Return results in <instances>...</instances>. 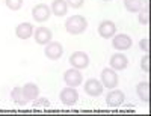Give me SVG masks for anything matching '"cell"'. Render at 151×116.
Wrapping results in <instances>:
<instances>
[{"instance_id":"obj_1","label":"cell","mask_w":151,"mask_h":116,"mask_svg":"<svg viewBox=\"0 0 151 116\" xmlns=\"http://www.w3.org/2000/svg\"><path fill=\"white\" fill-rule=\"evenodd\" d=\"M65 29L70 35H80L88 29V21L83 15H73L65 21Z\"/></svg>"},{"instance_id":"obj_2","label":"cell","mask_w":151,"mask_h":116,"mask_svg":"<svg viewBox=\"0 0 151 116\" xmlns=\"http://www.w3.org/2000/svg\"><path fill=\"white\" fill-rule=\"evenodd\" d=\"M70 65L76 69H85L89 67V56L85 51H74L68 59Z\"/></svg>"},{"instance_id":"obj_3","label":"cell","mask_w":151,"mask_h":116,"mask_svg":"<svg viewBox=\"0 0 151 116\" xmlns=\"http://www.w3.org/2000/svg\"><path fill=\"white\" fill-rule=\"evenodd\" d=\"M44 54L47 59L50 60H58L62 57V54H64V47H62L60 42H56V41H50L45 48H44Z\"/></svg>"},{"instance_id":"obj_4","label":"cell","mask_w":151,"mask_h":116,"mask_svg":"<svg viewBox=\"0 0 151 116\" xmlns=\"http://www.w3.org/2000/svg\"><path fill=\"white\" fill-rule=\"evenodd\" d=\"M101 84L103 87H107V89H115L118 86V74L115 72V69L112 68H104L101 71Z\"/></svg>"},{"instance_id":"obj_5","label":"cell","mask_w":151,"mask_h":116,"mask_svg":"<svg viewBox=\"0 0 151 116\" xmlns=\"http://www.w3.org/2000/svg\"><path fill=\"white\" fill-rule=\"evenodd\" d=\"M59 98L62 101V104H65V106H74L76 102L79 101V92L76 91V87L67 86V87H64L60 91Z\"/></svg>"},{"instance_id":"obj_6","label":"cell","mask_w":151,"mask_h":116,"mask_svg":"<svg viewBox=\"0 0 151 116\" xmlns=\"http://www.w3.org/2000/svg\"><path fill=\"white\" fill-rule=\"evenodd\" d=\"M64 82L67 86H71V87H77L83 83V75L80 72V69H76V68H71V69H67L65 74H64Z\"/></svg>"},{"instance_id":"obj_7","label":"cell","mask_w":151,"mask_h":116,"mask_svg":"<svg viewBox=\"0 0 151 116\" xmlns=\"http://www.w3.org/2000/svg\"><path fill=\"white\" fill-rule=\"evenodd\" d=\"M50 15H52V9L45 3H40V5L33 6L32 9V17L36 23H45L50 18Z\"/></svg>"},{"instance_id":"obj_8","label":"cell","mask_w":151,"mask_h":116,"mask_svg":"<svg viewBox=\"0 0 151 116\" xmlns=\"http://www.w3.org/2000/svg\"><path fill=\"white\" fill-rule=\"evenodd\" d=\"M52 38H53L52 30L44 27V26H40V27H36L33 30V39H35L36 44H40V45H47L50 41H52Z\"/></svg>"},{"instance_id":"obj_9","label":"cell","mask_w":151,"mask_h":116,"mask_svg":"<svg viewBox=\"0 0 151 116\" xmlns=\"http://www.w3.org/2000/svg\"><path fill=\"white\" fill-rule=\"evenodd\" d=\"M112 45L118 51H124V50H129L133 45V41H132V38L129 35L119 33L116 36H112Z\"/></svg>"},{"instance_id":"obj_10","label":"cell","mask_w":151,"mask_h":116,"mask_svg":"<svg viewBox=\"0 0 151 116\" xmlns=\"http://www.w3.org/2000/svg\"><path fill=\"white\" fill-rule=\"evenodd\" d=\"M83 89H85V92L89 97H98V95L103 94V84H101V82L97 80V79L86 80L85 84H83Z\"/></svg>"},{"instance_id":"obj_11","label":"cell","mask_w":151,"mask_h":116,"mask_svg":"<svg viewBox=\"0 0 151 116\" xmlns=\"http://www.w3.org/2000/svg\"><path fill=\"white\" fill-rule=\"evenodd\" d=\"M115 33H116V26H115V23H113V21L104 20V21L100 23V26H98V35L101 36V38L109 39V38L115 36Z\"/></svg>"},{"instance_id":"obj_12","label":"cell","mask_w":151,"mask_h":116,"mask_svg":"<svg viewBox=\"0 0 151 116\" xmlns=\"http://www.w3.org/2000/svg\"><path fill=\"white\" fill-rule=\"evenodd\" d=\"M124 97L125 95L122 91H119V89H112L106 97V102L109 107H119L124 102Z\"/></svg>"},{"instance_id":"obj_13","label":"cell","mask_w":151,"mask_h":116,"mask_svg":"<svg viewBox=\"0 0 151 116\" xmlns=\"http://www.w3.org/2000/svg\"><path fill=\"white\" fill-rule=\"evenodd\" d=\"M129 65V59L125 54L122 53H115L112 57H110V68L115 69V71H122L125 69Z\"/></svg>"},{"instance_id":"obj_14","label":"cell","mask_w":151,"mask_h":116,"mask_svg":"<svg viewBox=\"0 0 151 116\" xmlns=\"http://www.w3.org/2000/svg\"><path fill=\"white\" fill-rule=\"evenodd\" d=\"M15 35H17V38H20V39H23V41L29 39V38L33 35L32 24L30 23H21V24H18L17 29H15Z\"/></svg>"},{"instance_id":"obj_15","label":"cell","mask_w":151,"mask_h":116,"mask_svg":"<svg viewBox=\"0 0 151 116\" xmlns=\"http://www.w3.org/2000/svg\"><path fill=\"white\" fill-rule=\"evenodd\" d=\"M21 89H23L24 98H26L27 101H33V100H36L38 97H40V89H38V86L35 83H26Z\"/></svg>"},{"instance_id":"obj_16","label":"cell","mask_w":151,"mask_h":116,"mask_svg":"<svg viewBox=\"0 0 151 116\" xmlns=\"http://www.w3.org/2000/svg\"><path fill=\"white\" fill-rule=\"evenodd\" d=\"M50 9H52V14H55L56 17H64V15H67L68 5L65 0H53Z\"/></svg>"},{"instance_id":"obj_17","label":"cell","mask_w":151,"mask_h":116,"mask_svg":"<svg viewBox=\"0 0 151 116\" xmlns=\"http://www.w3.org/2000/svg\"><path fill=\"white\" fill-rule=\"evenodd\" d=\"M136 94L141 98V101H144L145 104L150 102V83L148 82H141L136 86Z\"/></svg>"},{"instance_id":"obj_18","label":"cell","mask_w":151,"mask_h":116,"mask_svg":"<svg viewBox=\"0 0 151 116\" xmlns=\"http://www.w3.org/2000/svg\"><path fill=\"white\" fill-rule=\"evenodd\" d=\"M11 98H12V101H14L17 106H24L27 102V100L24 98V95H23V89L18 87V86L11 91Z\"/></svg>"},{"instance_id":"obj_19","label":"cell","mask_w":151,"mask_h":116,"mask_svg":"<svg viewBox=\"0 0 151 116\" xmlns=\"http://www.w3.org/2000/svg\"><path fill=\"white\" fill-rule=\"evenodd\" d=\"M124 6L129 12L134 14V12H139V9L142 8V0H124Z\"/></svg>"},{"instance_id":"obj_20","label":"cell","mask_w":151,"mask_h":116,"mask_svg":"<svg viewBox=\"0 0 151 116\" xmlns=\"http://www.w3.org/2000/svg\"><path fill=\"white\" fill-rule=\"evenodd\" d=\"M137 14H139V17H137L139 18V23L147 27V26L150 24V11H148V8H141Z\"/></svg>"},{"instance_id":"obj_21","label":"cell","mask_w":151,"mask_h":116,"mask_svg":"<svg viewBox=\"0 0 151 116\" xmlns=\"http://www.w3.org/2000/svg\"><path fill=\"white\" fill-rule=\"evenodd\" d=\"M5 3L8 6V9L11 11H18L23 6V0H5Z\"/></svg>"},{"instance_id":"obj_22","label":"cell","mask_w":151,"mask_h":116,"mask_svg":"<svg viewBox=\"0 0 151 116\" xmlns=\"http://www.w3.org/2000/svg\"><path fill=\"white\" fill-rule=\"evenodd\" d=\"M141 68H142V71L144 72H150V56H148V53H145V56L141 59Z\"/></svg>"},{"instance_id":"obj_23","label":"cell","mask_w":151,"mask_h":116,"mask_svg":"<svg viewBox=\"0 0 151 116\" xmlns=\"http://www.w3.org/2000/svg\"><path fill=\"white\" fill-rule=\"evenodd\" d=\"M65 2H67V5H68L70 8H73V9H79V8L83 6L85 0H65Z\"/></svg>"},{"instance_id":"obj_24","label":"cell","mask_w":151,"mask_h":116,"mask_svg":"<svg viewBox=\"0 0 151 116\" xmlns=\"http://www.w3.org/2000/svg\"><path fill=\"white\" fill-rule=\"evenodd\" d=\"M50 102L48 100H44V98H40V100H33V107H48Z\"/></svg>"},{"instance_id":"obj_25","label":"cell","mask_w":151,"mask_h":116,"mask_svg":"<svg viewBox=\"0 0 151 116\" xmlns=\"http://www.w3.org/2000/svg\"><path fill=\"white\" fill-rule=\"evenodd\" d=\"M139 48L144 51V53H148V51H150V41H148V38H144V39L139 41Z\"/></svg>"},{"instance_id":"obj_26","label":"cell","mask_w":151,"mask_h":116,"mask_svg":"<svg viewBox=\"0 0 151 116\" xmlns=\"http://www.w3.org/2000/svg\"><path fill=\"white\" fill-rule=\"evenodd\" d=\"M142 2L145 3V8H148V3H150V0H142Z\"/></svg>"},{"instance_id":"obj_27","label":"cell","mask_w":151,"mask_h":116,"mask_svg":"<svg viewBox=\"0 0 151 116\" xmlns=\"http://www.w3.org/2000/svg\"><path fill=\"white\" fill-rule=\"evenodd\" d=\"M104 2H110V0H104Z\"/></svg>"}]
</instances>
